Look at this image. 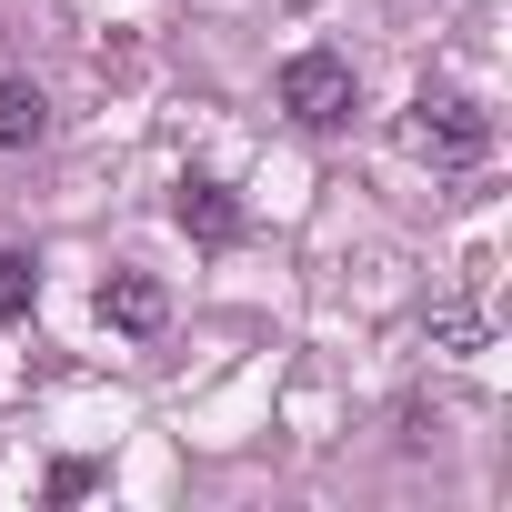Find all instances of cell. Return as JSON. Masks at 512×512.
<instances>
[{"label":"cell","instance_id":"1","mask_svg":"<svg viewBox=\"0 0 512 512\" xmlns=\"http://www.w3.org/2000/svg\"><path fill=\"white\" fill-rule=\"evenodd\" d=\"M272 91H282V111H292L302 131H342V121H352V101H362V81H352V61H342V51H292Z\"/></svg>","mask_w":512,"mask_h":512},{"label":"cell","instance_id":"2","mask_svg":"<svg viewBox=\"0 0 512 512\" xmlns=\"http://www.w3.org/2000/svg\"><path fill=\"white\" fill-rule=\"evenodd\" d=\"M412 151L442 161V171H472V161L492 151V111L462 101V91H422V101H412Z\"/></svg>","mask_w":512,"mask_h":512},{"label":"cell","instance_id":"3","mask_svg":"<svg viewBox=\"0 0 512 512\" xmlns=\"http://www.w3.org/2000/svg\"><path fill=\"white\" fill-rule=\"evenodd\" d=\"M101 322L131 332V342H151V332H171V292H161L151 272H111V282H101Z\"/></svg>","mask_w":512,"mask_h":512},{"label":"cell","instance_id":"4","mask_svg":"<svg viewBox=\"0 0 512 512\" xmlns=\"http://www.w3.org/2000/svg\"><path fill=\"white\" fill-rule=\"evenodd\" d=\"M51 141V91L41 81H0V151H41Z\"/></svg>","mask_w":512,"mask_h":512},{"label":"cell","instance_id":"5","mask_svg":"<svg viewBox=\"0 0 512 512\" xmlns=\"http://www.w3.org/2000/svg\"><path fill=\"white\" fill-rule=\"evenodd\" d=\"M171 211H181V231H191V241H241V201H231L221 181H181V201H171Z\"/></svg>","mask_w":512,"mask_h":512},{"label":"cell","instance_id":"6","mask_svg":"<svg viewBox=\"0 0 512 512\" xmlns=\"http://www.w3.org/2000/svg\"><path fill=\"white\" fill-rule=\"evenodd\" d=\"M41 302V262H31V251H0V322H21Z\"/></svg>","mask_w":512,"mask_h":512},{"label":"cell","instance_id":"7","mask_svg":"<svg viewBox=\"0 0 512 512\" xmlns=\"http://www.w3.org/2000/svg\"><path fill=\"white\" fill-rule=\"evenodd\" d=\"M432 342H442V352H472V342H482V312H472V302H442V312H432Z\"/></svg>","mask_w":512,"mask_h":512}]
</instances>
